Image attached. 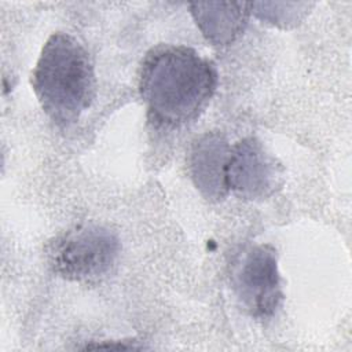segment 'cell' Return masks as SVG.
Instances as JSON below:
<instances>
[{
	"label": "cell",
	"mask_w": 352,
	"mask_h": 352,
	"mask_svg": "<svg viewBox=\"0 0 352 352\" xmlns=\"http://www.w3.org/2000/svg\"><path fill=\"white\" fill-rule=\"evenodd\" d=\"M314 7L311 3H250V12L275 26L297 25Z\"/></svg>",
	"instance_id": "8"
},
{
	"label": "cell",
	"mask_w": 352,
	"mask_h": 352,
	"mask_svg": "<svg viewBox=\"0 0 352 352\" xmlns=\"http://www.w3.org/2000/svg\"><path fill=\"white\" fill-rule=\"evenodd\" d=\"M32 85L43 110L56 125L74 124L95 98L89 54L72 34L54 33L41 48Z\"/></svg>",
	"instance_id": "2"
},
{
	"label": "cell",
	"mask_w": 352,
	"mask_h": 352,
	"mask_svg": "<svg viewBox=\"0 0 352 352\" xmlns=\"http://www.w3.org/2000/svg\"><path fill=\"white\" fill-rule=\"evenodd\" d=\"M228 190L245 199H264L282 184V166L253 136L231 147L227 165Z\"/></svg>",
	"instance_id": "5"
},
{
	"label": "cell",
	"mask_w": 352,
	"mask_h": 352,
	"mask_svg": "<svg viewBox=\"0 0 352 352\" xmlns=\"http://www.w3.org/2000/svg\"><path fill=\"white\" fill-rule=\"evenodd\" d=\"M231 283L239 302L253 318H271L283 298L275 248L254 245L246 249L234 265Z\"/></svg>",
	"instance_id": "4"
},
{
	"label": "cell",
	"mask_w": 352,
	"mask_h": 352,
	"mask_svg": "<svg viewBox=\"0 0 352 352\" xmlns=\"http://www.w3.org/2000/svg\"><path fill=\"white\" fill-rule=\"evenodd\" d=\"M231 146L220 132H206L197 138L188 153L191 180L201 195L219 202L228 194L227 165Z\"/></svg>",
	"instance_id": "6"
},
{
	"label": "cell",
	"mask_w": 352,
	"mask_h": 352,
	"mask_svg": "<svg viewBox=\"0 0 352 352\" xmlns=\"http://www.w3.org/2000/svg\"><path fill=\"white\" fill-rule=\"evenodd\" d=\"M190 12L204 37L213 45H230L243 32L250 15V3H191Z\"/></svg>",
	"instance_id": "7"
},
{
	"label": "cell",
	"mask_w": 352,
	"mask_h": 352,
	"mask_svg": "<svg viewBox=\"0 0 352 352\" xmlns=\"http://www.w3.org/2000/svg\"><path fill=\"white\" fill-rule=\"evenodd\" d=\"M217 87L212 60L186 45H161L142 63L139 91L151 120L177 128L195 120Z\"/></svg>",
	"instance_id": "1"
},
{
	"label": "cell",
	"mask_w": 352,
	"mask_h": 352,
	"mask_svg": "<svg viewBox=\"0 0 352 352\" xmlns=\"http://www.w3.org/2000/svg\"><path fill=\"white\" fill-rule=\"evenodd\" d=\"M120 250V241L113 231L98 224H82L50 241L47 261L63 279L92 283L109 275Z\"/></svg>",
	"instance_id": "3"
}]
</instances>
